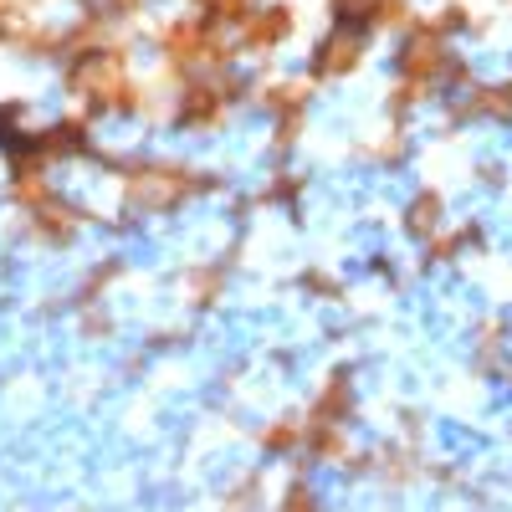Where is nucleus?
<instances>
[{
	"mask_svg": "<svg viewBox=\"0 0 512 512\" xmlns=\"http://www.w3.org/2000/svg\"><path fill=\"white\" fill-rule=\"evenodd\" d=\"M62 82L77 103H88V113H149V88L128 67V52L118 41H103L93 52H77L72 62H62Z\"/></svg>",
	"mask_w": 512,
	"mask_h": 512,
	"instance_id": "nucleus-1",
	"label": "nucleus"
},
{
	"mask_svg": "<svg viewBox=\"0 0 512 512\" xmlns=\"http://www.w3.org/2000/svg\"><path fill=\"white\" fill-rule=\"evenodd\" d=\"M210 190H221L216 175L175 164V159H139L123 169V205L139 210V216H169V210H180Z\"/></svg>",
	"mask_w": 512,
	"mask_h": 512,
	"instance_id": "nucleus-2",
	"label": "nucleus"
},
{
	"mask_svg": "<svg viewBox=\"0 0 512 512\" xmlns=\"http://www.w3.org/2000/svg\"><path fill=\"white\" fill-rule=\"evenodd\" d=\"M159 52H164V67L175 72V82L216 77V72H231L236 67V52H231L226 31L210 21L205 11H190V16L169 21L159 31Z\"/></svg>",
	"mask_w": 512,
	"mask_h": 512,
	"instance_id": "nucleus-3",
	"label": "nucleus"
},
{
	"mask_svg": "<svg viewBox=\"0 0 512 512\" xmlns=\"http://www.w3.org/2000/svg\"><path fill=\"white\" fill-rule=\"evenodd\" d=\"M364 52H369V31L359 26H333L318 47L308 52V82H338L364 67Z\"/></svg>",
	"mask_w": 512,
	"mask_h": 512,
	"instance_id": "nucleus-4",
	"label": "nucleus"
},
{
	"mask_svg": "<svg viewBox=\"0 0 512 512\" xmlns=\"http://www.w3.org/2000/svg\"><path fill=\"white\" fill-rule=\"evenodd\" d=\"M297 36V11L292 6H256V16L236 31V41H241V52H251V57H272L277 47H287V41Z\"/></svg>",
	"mask_w": 512,
	"mask_h": 512,
	"instance_id": "nucleus-5",
	"label": "nucleus"
},
{
	"mask_svg": "<svg viewBox=\"0 0 512 512\" xmlns=\"http://www.w3.org/2000/svg\"><path fill=\"white\" fill-rule=\"evenodd\" d=\"M26 231L36 236V241H47V246H67V241H77V231L88 226V216L72 205V200H62V195H52V200H41L36 210H26Z\"/></svg>",
	"mask_w": 512,
	"mask_h": 512,
	"instance_id": "nucleus-6",
	"label": "nucleus"
},
{
	"mask_svg": "<svg viewBox=\"0 0 512 512\" xmlns=\"http://www.w3.org/2000/svg\"><path fill=\"white\" fill-rule=\"evenodd\" d=\"M303 420H313V425H349L354 420V374L349 369H333L323 379V390L313 395V405H308Z\"/></svg>",
	"mask_w": 512,
	"mask_h": 512,
	"instance_id": "nucleus-7",
	"label": "nucleus"
},
{
	"mask_svg": "<svg viewBox=\"0 0 512 512\" xmlns=\"http://www.w3.org/2000/svg\"><path fill=\"white\" fill-rule=\"evenodd\" d=\"M405 231H410L415 241H431V236L446 231V200H441V190H420V195L405 205Z\"/></svg>",
	"mask_w": 512,
	"mask_h": 512,
	"instance_id": "nucleus-8",
	"label": "nucleus"
},
{
	"mask_svg": "<svg viewBox=\"0 0 512 512\" xmlns=\"http://www.w3.org/2000/svg\"><path fill=\"white\" fill-rule=\"evenodd\" d=\"M221 292H226V262H200V267L185 272V303L190 308L221 303Z\"/></svg>",
	"mask_w": 512,
	"mask_h": 512,
	"instance_id": "nucleus-9",
	"label": "nucleus"
},
{
	"mask_svg": "<svg viewBox=\"0 0 512 512\" xmlns=\"http://www.w3.org/2000/svg\"><path fill=\"white\" fill-rule=\"evenodd\" d=\"M303 431H308L303 415H282V420H272L267 431L256 436V446H262L267 456H297L303 451Z\"/></svg>",
	"mask_w": 512,
	"mask_h": 512,
	"instance_id": "nucleus-10",
	"label": "nucleus"
},
{
	"mask_svg": "<svg viewBox=\"0 0 512 512\" xmlns=\"http://www.w3.org/2000/svg\"><path fill=\"white\" fill-rule=\"evenodd\" d=\"M256 6H262V0H205L200 11H205L210 21H216L221 31H241V26L256 16Z\"/></svg>",
	"mask_w": 512,
	"mask_h": 512,
	"instance_id": "nucleus-11",
	"label": "nucleus"
},
{
	"mask_svg": "<svg viewBox=\"0 0 512 512\" xmlns=\"http://www.w3.org/2000/svg\"><path fill=\"white\" fill-rule=\"evenodd\" d=\"M262 507V472H246L231 492H226V507L221 512H256Z\"/></svg>",
	"mask_w": 512,
	"mask_h": 512,
	"instance_id": "nucleus-12",
	"label": "nucleus"
},
{
	"mask_svg": "<svg viewBox=\"0 0 512 512\" xmlns=\"http://www.w3.org/2000/svg\"><path fill=\"white\" fill-rule=\"evenodd\" d=\"M277 512H323V502H318V492H313L308 482H292V487L282 492Z\"/></svg>",
	"mask_w": 512,
	"mask_h": 512,
	"instance_id": "nucleus-13",
	"label": "nucleus"
},
{
	"mask_svg": "<svg viewBox=\"0 0 512 512\" xmlns=\"http://www.w3.org/2000/svg\"><path fill=\"white\" fill-rule=\"evenodd\" d=\"M297 195H303V180H297L292 169H277L272 185L262 190V200H267V205H272V200H297Z\"/></svg>",
	"mask_w": 512,
	"mask_h": 512,
	"instance_id": "nucleus-14",
	"label": "nucleus"
},
{
	"mask_svg": "<svg viewBox=\"0 0 512 512\" xmlns=\"http://www.w3.org/2000/svg\"><path fill=\"white\" fill-rule=\"evenodd\" d=\"M303 287H308V292H323V297H338V292H344V287H338L328 272H318V267H313V272H303Z\"/></svg>",
	"mask_w": 512,
	"mask_h": 512,
	"instance_id": "nucleus-15",
	"label": "nucleus"
},
{
	"mask_svg": "<svg viewBox=\"0 0 512 512\" xmlns=\"http://www.w3.org/2000/svg\"><path fill=\"white\" fill-rule=\"evenodd\" d=\"M195 6H205V0H195Z\"/></svg>",
	"mask_w": 512,
	"mask_h": 512,
	"instance_id": "nucleus-16",
	"label": "nucleus"
}]
</instances>
